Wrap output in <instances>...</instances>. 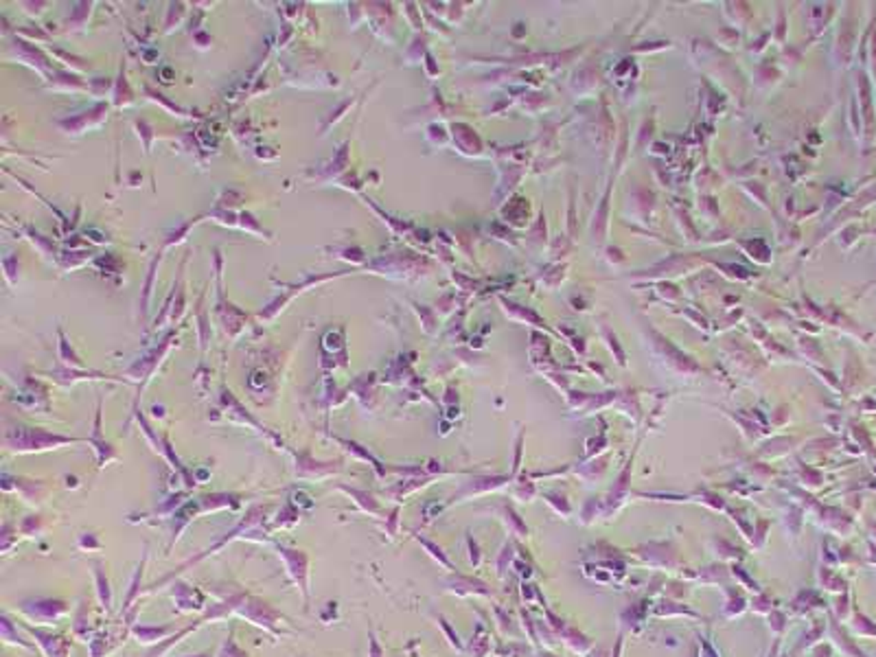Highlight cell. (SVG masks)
I'll list each match as a JSON object with an SVG mask.
<instances>
[{
	"label": "cell",
	"instance_id": "6da1fadb",
	"mask_svg": "<svg viewBox=\"0 0 876 657\" xmlns=\"http://www.w3.org/2000/svg\"><path fill=\"white\" fill-rule=\"evenodd\" d=\"M265 513H267V508L263 506H254V508H250L248 510V515L237 524L232 531L228 533V535H224L222 539H217L213 545H208V548H204L202 552H197L195 557H191L189 561H185V563H180L178 568L173 570V572H169L167 576H162L160 580H156V583H152V585L145 590V596L147 594H154V592H158L160 588H164L167 585V583H171L173 578H178L180 574H185L189 568H193V565H197L199 561H204V559H208V557H213L215 552H219L222 550L224 545H228V543H232V541H237V539H244V537H248L246 533H250V531H254V528H257L259 524H263V519H265Z\"/></svg>",
	"mask_w": 876,
	"mask_h": 657
},
{
	"label": "cell",
	"instance_id": "7a4b0ae2",
	"mask_svg": "<svg viewBox=\"0 0 876 657\" xmlns=\"http://www.w3.org/2000/svg\"><path fill=\"white\" fill-rule=\"evenodd\" d=\"M234 616L246 620V623H250L254 627L263 629L272 637H289V635H296L294 629H289L291 623H289V620L277 607L270 605V602L263 600L261 596H254L250 592L244 594V598L239 602V607H237Z\"/></svg>",
	"mask_w": 876,
	"mask_h": 657
},
{
	"label": "cell",
	"instance_id": "3957f363",
	"mask_svg": "<svg viewBox=\"0 0 876 657\" xmlns=\"http://www.w3.org/2000/svg\"><path fill=\"white\" fill-rule=\"evenodd\" d=\"M244 594H246V592H232V594H228L226 598L213 602V605H208V607L202 611V616H197V618L193 620V623H189L187 627H180V629H178L171 637H167V640H162L160 644L152 646L145 657H162L164 653H169V651H171L178 642H182V640H185V637H187L189 633L197 631V629L202 627V625L213 623V620H222V618L234 616V611H237V607H239V602H241Z\"/></svg>",
	"mask_w": 876,
	"mask_h": 657
},
{
	"label": "cell",
	"instance_id": "277c9868",
	"mask_svg": "<svg viewBox=\"0 0 876 657\" xmlns=\"http://www.w3.org/2000/svg\"><path fill=\"white\" fill-rule=\"evenodd\" d=\"M274 552L281 559L285 574L289 576V580L294 583L300 598H303V609L305 613L312 609V585H309V578H312V557H309L307 550L303 548H291L279 541H272Z\"/></svg>",
	"mask_w": 876,
	"mask_h": 657
},
{
	"label": "cell",
	"instance_id": "5b68a950",
	"mask_svg": "<svg viewBox=\"0 0 876 657\" xmlns=\"http://www.w3.org/2000/svg\"><path fill=\"white\" fill-rule=\"evenodd\" d=\"M15 609L29 623L51 627L70 613V602L60 596H27L15 602Z\"/></svg>",
	"mask_w": 876,
	"mask_h": 657
},
{
	"label": "cell",
	"instance_id": "8992f818",
	"mask_svg": "<svg viewBox=\"0 0 876 657\" xmlns=\"http://www.w3.org/2000/svg\"><path fill=\"white\" fill-rule=\"evenodd\" d=\"M20 627L25 629V633L29 637H33L35 646H38L44 657H68L70 649H72V640L68 635L53 631L51 627H40V625H29V623H20Z\"/></svg>",
	"mask_w": 876,
	"mask_h": 657
},
{
	"label": "cell",
	"instance_id": "52a82bcc",
	"mask_svg": "<svg viewBox=\"0 0 876 657\" xmlns=\"http://www.w3.org/2000/svg\"><path fill=\"white\" fill-rule=\"evenodd\" d=\"M66 443H70V438L46 434V432H33L27 427H18V432L7 434V447L13 451H40V449L60 447Z\"/></svg>",
	"mask_w": 876,
	"mask_h": 657
},
{
	"label": "cell",
	"instance_id": "ba28073f",
	"mask_svg": "<svg viewBox=\"0 0 876 657\" xmlns=\"http://www.w3.org/2000/svg\"><path fill=\"white\" fill-rule=\"evenodd\" d=\"M175 611L178 613H189V611H204L206 605V594L202 590H197L193 585H189L187 580H175L171 585L169 592Z\"/></svg>",
	"mask_w": 876,
	"mask_h": 657
},
{
	"label": "cell",
	"instance_id": "9c48e42d",
	"mask_svg": "<svg viewBox=\"0 0 876 657\" xmlns=\"http://www.w3.org/2000/svg\"><path fill=\"white\" fill-rule=\"evenodd\" d=\"M443 585L449 594H456V596H493V590L484 580L476 576L458 574V572H449V576L443 578Z\"/></svg>",
	"mask_w": 876,
	"mask_h": 657
},
{
	"label": "cell",
	"instance_id": "30bf717a",
	"mask_svg": "<svg viewBox=\"0 0 876 657\" xmlns=\"http://www.w3.org/2000/svg\"><path fill=\"white\" fill-rule=\"evenodd\" d=\"M175 631H178V629H175L173 625H147V623H134V625H132L130 635L134 637V640H136L138 644H150V646H156V644H160L162 640H167V637H171Z\"/></svg>",
	"mask_w": 876,
	"mask_h": 657
},
{
	"label": "cell",
	"instance_id": "8fae6325",
	"mask_svg": "<svg viewBox=\"0 0 876 657\" xmlns=\"http://www.w3.org/2000/svg\"><path fill=\"white\" fill-rule=\"evenodd\" d=\"M90 568H93V578H95V594L99 600V607L105 613H112V585H109V578L105 572V563L101 559L90 561Z\"/></svg>",
	"mask_w": 876,
	"mask_h": 657
},
{
	"label": "cell",
	"instance_id": "7c38bea8",
	"mask_svg": "<svg viewBox=\"0 0 876 657\" xmlns=\"http://www.w3.org/2000/svg\"><path fill=\"white\" fill-rule=\"evenodd\" d=\"M22 631L25 629L20 625L13 623L11 613L3 611V616H0V637H3V642L9 644V646H20V649H27V651H35V642L29 640Z\"/></svg>",
	"mask_w": 876,
	"mask_h": 657
},
{
	"label": "cell",
	"instance_id": "4fadbf2b",
	"mask_svg": "<svg viewBox=\"0 0 876 657\" xmlns=\"http://www.w3.org/2000/svg\"><path fill=\"white\" fill-rule=\"evenodd\" d=\"M147 545L142 548V557H140V561H138V565H136V570H134V574H132V580H130V588H127V594H125V602H123V607H121V616L125 613V611H130L132 607H136L138 602H140V598H142V594H145V590H142V576H145V568H147Z\"/></svg>",
	"mask_w": 876,
	"mask_h": 657
},
{
	"label": "cell",
	"instance_id": "5bb4252c",
	"mask_svg": "<svg viewBox=\"0 0 876 657\" xmlns=\"http://www.w3.org/2000/svg\"><path fill=\"white\" fill-rule=\"evenodd\" d=\"M414 539L418 541V545L423 548V550L441 565V568H445L447 572H456V568H453V563L449 561V557H447V552L443 550V545H438L436 541H432V539H427V537H423V535H414Z\"/></svg>",
	"mask_w": 876,
	"mask_h": 657
},
{
	"label": "cell",
	"instance_id": "9a60e30c",
	"mask_svg": "<svg viewBox=\"0 0 876 657\" xmlns=\"http://www.w3.org/2000/svg\"><path fill=\"white\" fill-rule=\"evenodd\" d=\"M561 637H563V642L568 644L574 653H580V655H585V653H590V649H592V640L588 635H583L576 627H570V625H565V629L559 633Z\"/></svg>",
	"mask_w": 876,
	"mask_h": 657
},
{
	"label": "cell",
	"instance_id": "2e32d148",
	"mask_svg": "<svg viewBox=\"0 0 876 657\" xmlns=\"http://www.w3.org/2000/svg\"><path fill=\"white\" fill-rule=\"evenodd\" d=\"M95 633L97 631L90 629V623H88V607H86V602H81V605L77 607V611H75V616H72V635H75L77 640L88 642Z\"/></svg>",
	"mask_w": 876,
	"mask_h": 657
},
{
	"label": "cell",
	"instance_id": "e0dca14e",
	"mask_svg": "<svg viewBox=\"0 0 876 657\" xmlns=\"http://www.w3.org/2000/svg\"><path fill=\"white\" fill-rule=\"evenodd\" d=\"M344 493H349V496L355 500V504L364 510V513H369V515H379L381 513V506H379V502L371 496L369 491H357V489H349V486H340Z\"/></svg>",
	"mask_w": 876,
	"mask_h": 657
},
{
	"label": "cell",
	"instance_id": "ac0fdd59",
	"mask_svg": "<svg viewBox=\"0 0 876 657\" xmlns=\"http://www.w3.org/2000/svg\"><path fill=\"white\" fill-rule=\"evenodd\" d=\"M217 657H250V653L246 649H241L239 644H237L234 625L230 627V631H228V635L222 640V644L217 646Z\"/></svg>",
	"mask_w": 876,
	"mask_h": 657
},
{
	"label": "cell",
	"instance_id": "d6986e66",
	"mask_svg": "<svg viewBox=\"0 0 876 657\" xmlns=\"http://www.w3.org/2000/svg\"><path fill=\"white\" fill-rule=\"evenodd\" d=\"M489 651H491V640H489V635L484 633V629H482V627H478L476 635L471 637L469 653H471V657H486V653H489Z\"/></svg>",
	"mask_w": 876,
	"mask_h": 657
},
{
	"label": "cell",
	"instance_id": "ffe728a7",
	"mask_svg": "<svg viewBox=\"0 0 876 657\" xmlns=\"http://www.w3.org/2000/svg\"><path fill=\"white\" fill-rule=\"evenodd\" d=\"M18 531H20V535H22V537H38V535L44 531L42 515H27V517L20 522V526H18Z\"/></svg>",
	"mask_w": 876,
	"mask_h": 657
},
{
	"label": "cell",
	"instance_id": "44dd1931",
	"mask_svg": "<svg viewBox=\"0 0 876 657\" xmlns=\"http://www.w3.org/2000/svg\"><path fill=\"white\" fill-rule=\"evenodd\" d=\"M18 537H20L18 535V526L5 522L3 528H0V550H3V555H9V550L18 543Z\"/></svg>",
	"mask_w": 876,
	"mask_h": 657
},
{
	"label": "cell",
	"instance_id": "7402d4cb",
	"mask_svg": "<svg viewBox=\"0 0 876 657\" xmlns=\"http://www.w3.org/2000/svg\"><path fill=\"white\" fill-rule=\"evenodd\" d=\"M436 625H438V627H441V629H443V633L447 635V640H449V644H451V646H453L456 651H463V642H460V635H458V633H456V629H453V627L449 625V620H447L445 616H441V613H438V616H436Z\"/></svg>",
	"mask_w": 876,
	"mask_h": 657
},
{
	"label": "cell",
	"instance_id": "603a6c76",
	"mask_svg": "<svg viewBox=\"0 0 876 657\" xmlns=\"http://www.w3.org/2000/svg\"><path fill=\"white\" fill-rule=\"evenodd\" d=\"M513 559H515L513 543H504V548H502L500 555H498V559H496V568H498V574H500V576H504V574H506V570L510 568V565H513Z\"/></svg>",
	"mask_w": 876,
	"mask_h": 657
},
{
	"label": "cell",
	"instance_id": "cb8c5ba5",
	"mask_svg": "<svg viewBox=\"0 0 876 657\" xmlns=\"http://www.w3.org/2000/svg\"><path fill=\"white\" fill-rule=\"evenodd\" d=\"M77 548L84 552H95V550H101L103 543H101L99 535H95V533H81L79 539H77Z\"/></svg>",
	"mask_w": 876,
	"mask_h": 657
},
{
	"label": "cell",
	"instance_id": "d4e9b609",
	"mask_svg": "<svg viewBox=\"0 0 876 657\" xmlns=\"http://www.w3.org/2000/svg\"><path fill=\"white\" fill-rule=\"evenodd\" d=\"M528 653H531V649L522 642H508L506 646L498 649L500 657H528Z\"/></svg>",
	"mask_w": 876,
	"mask_h": 657
},
{
	"label": "cell",
	"instance_id": "484cf974",
	"mask_svg": "<svg viewBox=\"0 0 876 657\" xmlns=\"http://www.w3.org/2000/svg\"><path fill=\"white\" fill-rule=\"evenodd\" d=\"M655 613L657 616H672V613H684V616H692V618H697L699 613H695L692 609H688V607H668V600H662L660 605H657V609H655Z\"/></svg>",
	"mask_w": 876,
	"mask_h": 657
},
{
	"label": "cell",
	"instance_id": "4316f807",
	"mask_svg": "<svg viewBox=\"0 0 876 657\" xmlns=\"http://www.w3.org/2000/svg\"><path fill=\"white\" fill-rule=\"evenodd\" d=\"M506 524L513 528V531L517 533V537H528V528L524 526V522L517 517V513L515 510H510V508H506Z\"/></svg>",
	"mask_w": 876,
	"mask_h": 657
},
{
	"label": "cell",
	"instance_id": "83f0119b",
	"mask_svg": "<svg viewBox=\"0 0 876 657\" xmlns=\"http://www.w3.org/2000/svg\"><path fill=\"white\" fill-rule=\"evenodd\" d=\"M397 531H399V508L392 510L390 517L386 519V526H383V533L388 535V539H394L397 537Z\"/></svg>",
	"mask_w": 876,
	"mask_h": 657
},
{
	"label": "cell",
	"instance_id": "f1b7e54d",
	"mask_svg": "<svg viewBox=\"0 0 876 657\" xmlns=\"http://www.w3.org/2000/svg\"><path fill=\"white\" fill-rule=\"evenodd\" d=\"M369 657H386V651L379 644L373 629H369Z\"/></svg>",
	"mask_w": 876,
	"mask_h": 657
},
{
	"label": "cell",
	"instance_id": "f546056e",
	"mask_svg": "<svg viewBox=\"0 0 876 657\" xmlns=\"http://www.w3.org/2000/svg\"><path fill=\"white\" fill-rule=\"evenodd\" d=\"M467 545H469V559H471V565H478L480 563V548H478V543H476V539H473L471 535L467 537Z\"/></svg>",
	"mask_w": 876,
	"mask_h": 657
},
{
	"label": "cell",
	"instance_id": "4dcf8cb0",
	"mask_svg": "<svg viewBox=\"0 0 876 657\" xmlns=\"http://www.w3.org/2000/svg\"><path fill=\"white\" fill-rule=\"evenodd\" d=\"M732 572H734V574H736L738 578H743V583H745V585H747V588H750V590H754V592H760V588H758V585H756V583H754V578H752L750 574H747V572H745L743 568H738V565H734V568H732Z\"/></svg>",
	"mask_w": 876,
	"mask_h": 657
},
{
	"label": "cell",
	"instance_id": "1f68e13d",
	"mask_svg": "<svg viewBox=\"0 0 876 657\" xmlns=\"http://www.w3.org/2000/svg\"><path fill=\"white\" fill-rule=\"evenodd\" d=\"M291 504H294L296 508H298V506H307V508H312V506H314L312 498L305 496V493H294V498H291Z\"/></svg>",
	"mask_w": 876,
	"mask_h": 657
},
{
	"label": "cell",
	"instance_id": "d6a6232c",
	"mask_svg": "<svg viewBox=\"0 0 876 657\" xmlns=\"http://www.w3.org/2000/svg\"><path fill=\"white\" fill-rule=\"evenodd\" d=\"M769 618H771V629L780 633V631L784 629V616H782L780 611H771V616H769Z\"/></svg>",
	"mask_w": 876,
	"mask_h": 657
},
{
	"label": "cell",
	"instance_id": "836d02e7",
	"mask_svg": "<svg viewBox=\"0 0 876 657\" xmlns=\"http://www.w3.org/2000/svg\"><path fill=\"white\" fill-rule=\"evenodd\" d=\"M701 649H703V657H719L717 651L712 649V644L708 642V637H701Z\"/></svg>",
	"mask_w": 876,
	"mask_h": 657
},
{
	"label": "cell",
	"instance_id": "e575fe53",
	"mask_svg": "<svg viewBox=\"0 0 876 657\" xmlns=\"http://www.w3.org/2000/svg\"><path fill=\"white\" fill-rule=\"evenodd\" d=\"M178 657H217V649L199 651V653H193V655H178Z\"/></svg>",
	"mask_w": 876,
	"mask_h": 657
},
{
	"label": "cell",
	"instance_id": "d590c367",
	"mask_svg": "<svg viewBox=\"0 0 876 657\" xmlns=\"http://www.w3.org/2000/svg\"><path fill=\"white\" fill-rule=\"evenodd\" d=\"M537 657H559V655H555V653H548V651H537Z\"/></svg>",
	"mask_w": 876,
	"mask_h": 657
}]
</instances>
